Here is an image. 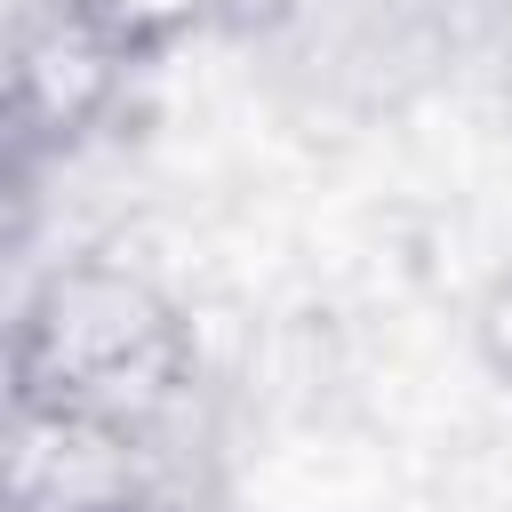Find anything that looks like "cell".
<instances>
[{"mask_svg":"<svg viewBox=\"0 0 512 512\" xmlns=\"http://www.w3.org/2000/svg\"><path fill=\"white\" fill-rule=\"evenodd\" d=\"M16 424L152 432L200 408V328L176 288L112 248L40 264L8 320Z\"/></svg>","mask_w":512,"mask_h":512,"instance_id":"1","label":"cell"},{"mask_svg":"<svg viewBox=\"0 0 512 512\" xmlns=\"http://www.w3.org/2000/svg\"><path fill=\"white\" fill-rule=\"evenodd\" d=\"M264 88L312 128L408 120L472 64L456 0H248L232 24Z\"/></svg>","mask_w":512,"mask_h":512,"instance_id":"2","label":"cell"},{"mask_svg":"<svg viewBox=\"0 0 512 512\" xmlns=\"http://www.w3.org/2000/svg\"><path fill=\"white\" fill-rule=\"evenodd\" d=\"M128 80H136V56H120L72 8L16 0V16H8V168H16V184H40V168H64L120 112Z\"/></svg>","mask_w":512,"mask_h":512,"instance_id":"3","label":"cell"},{"mask_svg":"<svg viewBox=\"0 0 512 512\" xmlns=\"http://www.w3.org/2000/svg\"><path fill=\"white\" fill-rule=\"evenodd\" d=\"M56 8H72V16H80L88 32H104L120 56L152 64V56H168V48L192 40V32H232L248 0H56Z\"/></svg>","mask_w":512,"mask_h":512,"instance_id":"4","label":"cell"},{"mask_svg":"<svg viewBox=\"0 0 512 512\" xmlns=\"http://www.w3.org/2000/svg\"><path fill=\"white\" fill-rule=\"evenodd\" d=\"M472 352H480V368L512 392V264L480 288V304H472Z\"/></svg>","mask_w":512,"mask_h":512,"instance_id":"5","label":"cell"}]
</instances>
